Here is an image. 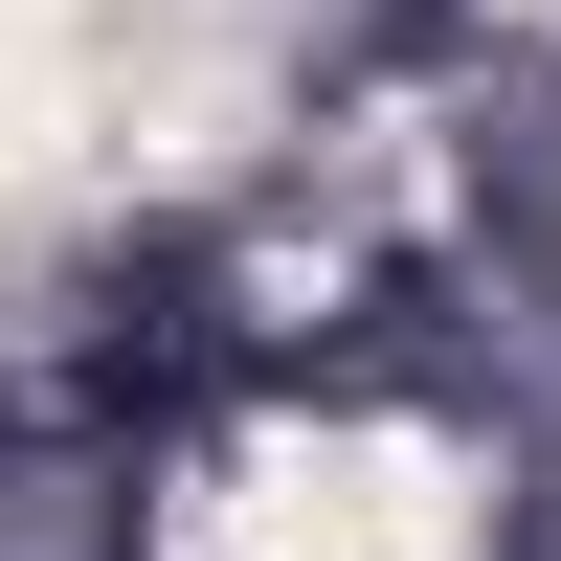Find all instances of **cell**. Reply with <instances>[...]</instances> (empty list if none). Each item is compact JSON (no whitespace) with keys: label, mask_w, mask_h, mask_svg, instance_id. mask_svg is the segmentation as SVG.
Masks as SVG:
<instances>
[{"label":"cell","mask_w":561,"mask_h":561,"mask_svg":"<svg viewBox=\"0 0 561 561\" xmlns=\"http://www.w3.org/2000/svg\"><path fill=\"white\" fill-rule=\"evenodd\" d=\"M472 517H449L427 449H270V472H225L203 517H180V561H449Z\"/></svg>","instance_id":"6da1fadb"}]
</instances>
